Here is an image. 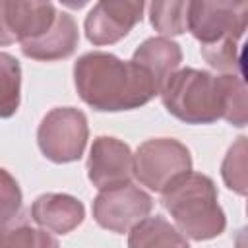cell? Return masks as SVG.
<instances>
[{
	"label": "cell",
	"instance_id": "4fadbf2b",
	"mask_svg": "<svg viewBox=\"0 0 248 248\" xmlns=\"http://www.w3.org/2000/svg\"><path fill=\"white\" fill-rule=\"evenodd\" d=\"M132 62L149 74L157 89L165 85V81L178 70L182 62L180 45L167 37H151L145 39L132 56Z\"/></svg>",
	"mask_w": 248,
	"mask_h": 248
},
{
	"label": "cell",
	"instance_id": "3957f363",
	"mask_svg": "<svg viewBox=\"0 0 248 248\" xmlns=\"http://www.w3.org/2000/svg\"><path fill=\"white\" fill-rule=\"evenodd\" d=\"M161 203L178 231L192 240H211L227 227L213 180L202 172H188L161 192Z\"/></svg>",
	"mask_w": 248,
	"mask_h": 248
},
{
	"label": "cell",
	"instance_id": "7402d4cb",
	"mask_svg": "<svg viewBox=\"0 0 248 248\" xmlns=\"http://www.w3.org/2000/svg\"><path fill=\"white\" fill-rule=\"evenodd\" d=\"M35 248H60V246H58V240L50 232H46L45 229H39V240Z\"/></svg>",
	"mask_w": 248,
	"mask_h": 248
},
{
	"label": "cell",
	"instance_id": "e0dca14e",
	"mask_svg": "<svg viewBox=\"0 0 248 248\" xmlns=\"http://www.w3.org/2000/svg\"><path fill=\"white\" fill-rule=\"evenodd\" d=\"M221 174L229 190L240 196L246 194V138L244 136H240L227 151L221 165Z\"/></svg>",
	"mask_w": 248,
	"mask_h": 248
},
{
	"label": "cell",
	"instance_id": "6da1fadb",
	"mask_svg": "<svg viewBox=\"0 0 248 248\" xmlns=\"http://www.w3.org/2000/svg\"><path fill=\"white\" fill-rule=\"evenodd\" d=\"M74 83L79 99L101 112L140 108L159 93L145 70L103 50L85 52L76 60Z\"/></svg>",
	"mask_w": 248,
	"mask_h": 248
},
{
	"label": "cell",
	"instance_id": "d6986e66",
	"mask_svg": "<svg viewBox=\"0 0 248 248\" xmlns=\"http://www.w3.org/2000/svg\"><path fill=\"white\" fill-rule=\"evenodd\" d=\"M200 50L211 68L225 72V74H236L242 78L240 54H238L236 43H219V45H211V46H200Z\"/></svg>",
	"mask_w": 248,
	"mask_h": 248
},
{
	"label": "cell",
	"instance_id": "5b68a950",
	"mask_svg": "<svg viewBox=\"0 0 248 248\" xmlns=\"http://www.w3.org/2000/svg\"><path fill=\"white\" fill-rule=\"evenodd\" d=\"M87 136V116L79 108L56 107L43 116L37 130V143L48 161L72 163L83 155Z\"/></svg>",
	"mask_w": 248,
	"mask_h": 248
},
{
	"label": "cell",
	"instance_id": "5bb4252c",
	"mask_svg": "<svg viewBox=\"0 0 248 248\" xmlns=\"http://www.w3.org/2000/svg\"><path fill=\"white\" fill-rule=\"evenodd\" d=\"M128 248H190L186 236L165 217H145L130 229Z\"/></svg>",
	"mask_w": 248,
	"mask_h": 248
},
{
	"label": "cell",
	"instance_id": "9a60e30c",
	"mask_svg": "<svg viewBox=\"0 0 248 248\" xmlns=\"http://www.w3.org/2000/svg\"><path fill=\"white\" fill-rule=\"evenodd\" d=\"M21 101V66L16 56L0 52V118L17 112Z\"/></svg>",
	"mask_w": 248,
	"mask_h": 248
},
{
	"label": "cell",
	"instance_id": "52a82bcc",
	"mask_svg": "<svg viewBox=\"0 0 248 248\" xmlns=\"http://www.w3.org/2000/svg\"><path fill=\"white\" fill-rule=\"evenodd\" d=\"M153 209V198L132 182L99 190L93 200V219L99 227L124 234Z\"/></svg>",
	"mask_w": 248,
	"mask_h": 248
},
{
	"label": "cell",
	"instance_id": "8992f818",
	"mask_svg": "<svg viewBox=\"0 0 248 248\" xmlns=\"http://www.w3.org/2000/svg\"><path fill=\"white\" fill-rule=\"evenodd\" d=\"M246 2H188L186 29L202 46L219 43H236L246 31Z\"/></svg>",
	"mask_w": 248,
	"mask_h": 248
},
{
	"label": "cell",
	"instance_id": "ba28073f",
	"mask_svg": "<svg viewBox=\"0 0 248 248\" xmlns=\"http://www.w3.org/2000/svg\"><path fill=\"white\" fill-rule=\"evenodd\" d=\"M145 4L140 2H116V0H103L97 2L87 17H85V37L95 46L114 45L124 39L136 23L143 17Z\"/></svg>",
	"mask_w": 248,
	"mask_h": 248
},
{
	"label": "cell",
	"instance_id": "ffe728a7",
	"mask_svg": "<svg viewBox=\"0 0 248 248\" xmlns=\"http://www.w3.org/2000/svg\"><path fill=\"white\" fill-rule=\"evenodd\" d=\"M21 202L23 196L17 180L0 167V225L19 213Z\"/></svg>",
	"mask_w": 248,
	"mask_h": 248
},
{
	"label": "cell",
	"instance_id": "30bf717a",
	"mask_svg": "<svg viewBox=\"0 0 248 248\" xmlns=\"http://www.w3.org/2000/svg\"><path fill=\"white\" fill-rule=\"evenodd\" d=\"M31 219L43 227L45 231L56 234H68L76 227H79L85 219L83 203L70 194H41L29 211Z\"/></svg>",
	"mask_w": 248,
	"mask_h": 248
},
{
	"label": "cell",
	"instance_id": "9c48e42d",
	"mask_svg": "<svg viewBox=\"0 0 248 248\" xmlns=\"http://www.w3.org/2000/svg\"><path fill=\"white\" fill-rule=\"evenodd\" d=\"M87 176L99 190L130 182L134 176V153L130 145L110 136L95 138L87 157Z\"/></svg>",
	"mask_w": 248,
	"mask_h": 248
},
{
	"label": "cell",
	"instance_id": "8fae6325",
	"mask_svg": "<svg viewBox=\"0 0 248 248\" xmlns=\"http://www.w3.org/2000/svg\"><path fill=\"white\" fill-rule=\"evenodd\" d=\"M78 41H79L78 23L68 12H58L54 25L46 33H43L33 41L21 43V52L27 58L43 60V62L62 60L74 54Z\"/></svg>",
	"mask_w": 248,
	"mask_h": 248
},
{
	"label": "cell",
	"instance_id": "7a4b0ae2",
	"mask_svg": "<svg viewBox=\"0 0 248 248\" xmlns=\"http://www.w3.org/2000/svg\"><path fill=\"white\" fill-rule=\"evenodd\" d=\"M165 108L186 124H211L242 110L244 79L236 74L213 76L198 68L176 70L161 87Z\"/></svg>",
	"mask_w": 248,
	"mask_h": 248
},
{
	"label": "cell",
	"instance_id": "44dd1931",
	"mask_svg": "<svg viewBox=\"0 0 248 248\" xmlns=\"http://www.w3.org/2000/svg\"><path fill=\"white\" fill-rule=\"evenodd\" d=\"M16 43L10 27H8V19H6V0H0V46L12 45Z\"/></svg>",
	"mask_w": 248,
	"mask_h": 248
},
{
	"label": "cell",
	"instance_id": "7c38bea8",
	"mask_svg": "<svg viewBox=\"0 0 248 248\" xmlns=\"http://www.w3.org/2000/svg\"><path fill=\"white\" fill-rule=\"evenodd\" d=\"M52 2H19L6 0V19L14 39L21 45L46 33L56 21Z\"/></svg>",
	"mask_w": 248,
	"mask_h": 248
},
{
	"label": "cell",
	"instance_id": "2e32d148",
	"mask_svg": "<svg viewBox=\"0 0 248 248\" xmlns=\"http://www.w3.org/2000/svg\"><path fill=\"white\" fill-rule=\"evenodd\" d=\"M186 14L188 2L170 0V2H151L149 4V21L155 31L163 35H180L186 31Z\"/></svg>",
	"mask_w": 248,
	"mask_h": 248
},
{
	"label": "cell",
	"instance_id": "277c9868",
	"mask_svg": "<svg viewBox=\"0 0 248 248\" xmlns=\"http://www.w3.org/2000/svg\"><path fill=\"white\" fill-rule=\"evenodd\" d=\"M190 170V149L172 138L147 140L134 153V176L153 192H165Z\"/></svg>",
	"mask_w": 248,
	"mask_h": 248
},
{
	"label": "cell",
	"instance_id": "ac0fdd59",
	"mask_svg": "<svg viewBox=\"0 0 248 248\" xmlns=\"http://www.w3.org/2000/svg\"><path fill=\"white\" fill-rule=\"evenodd\" d=\"M39 229L31 227L27 213H17L0 225V248H35Z\"/></svg>",
	"mask_w": 248,
	"mask_h": 248
}]
</instances>
